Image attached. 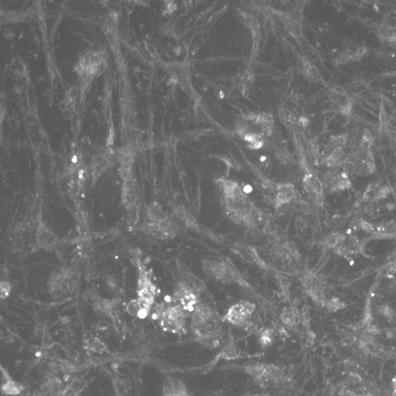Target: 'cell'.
<instances>
[{
	"instance_id": "16",
	"label": "cell",
	"mask_w": 396,
	"mask_h": 396,
	"mask_svg": "<svg viewBox=\"0 0 396 396\" xmlns=\"http://www.w3.org/2000/svg\"><path fill=\"white\" fill-rule=\"evenodd\" d=\"M113 385H114V387H115L116 392L119 396L125 395L127 391H128L127 384L123 379H117V380L113 382Z\"/></svg>"
},
{
	"instance_id": "5",
	"label": "cell",
	"mask_w": 396,
	"mask_h": 396,
	"mask_svg": "<svg viewBox=\"0 0 396 396\" xmlns=\"http://www.w3.org/2000/svg\"><path fill=\"white\" fill-rule=\"evenodd\" d=\"M37 240L40 247L44 249L51 250L57 245V238L47 227L42 225L38 229Z\"/></svg>"
},
{
	"instance_id": "12",
	"label": "cell",
	"mask_w": 396,
	"mask_h": 396,
	"mask_svg": "<svg viewBox=\"0 0 396 396\" xmlns=\"http://www.w3.org/2000/svg\"><path fill=\"white\" fill-rule=\"evenodd\" d=\"M122 199L123 203L126 207H131L136 201L134 190L132 189V187L127 183H125V187L123 189Z\"/></svg>"
},
{
	"instance_id": "8",
	"label": "cell",
	"mask_w": 396,
	"mask_h": 396,
	"mask_svg": "<svg viewBox=\"0 0 396 396\" xmlns=\"http://www.w3.org/2000/svg\"><path fill=\"white\" fill-rule=\"evenodd\" d=\"M281 319L288 326H295L301 320V315L296 308H285L281 313Z\"/></svg>"
},
{
	"instance_id": "19",
	"label": "cell",
	"mask_w": 396,
	"mask_h": 396,
	"mask_svg": "<svg viewBox=\"0 0 396 396\" xmlns=\"http://www.w3.org/2000/svg\"><path fill=\"white\" fill-rule=\"evenodd\" d=\"M301 322L302 324L304 325V326L305 327H309L310 326V314H309V310L308 308H304V309L302 310L301 314Z\"/></svg>"
},
{
	"instance_id": "11",
	"label": "cell",
	"mask_w": 396,
	"mask_h": 396,
	"mask_svg": "<svg viewBox=\"0 0 396 396\" xmlns=\"http://www.w3.org/2000/svg\"><path fill=\"white\" fill-rule=\"evenodd\" d=\"M345 237L343 234L339 232H334L329 235L325 240V245L329 248H336L338 246L345 243Z\"/></svg>"
},
{
	"instance_id": "10",
	"label": "cell",
	"mask_w": 396,
	"mask_h": 396,
	"mask_svg": "<svg viewBox=\"0 0 396 396\" xmlns=\"http://www.w3.org/2000/svg\"><path fill=\"white\" fill-rule=\"evenodd\" d=\"M4 376V381L1 387L2 392L7 395H17L20 394L23 388V386L20 383L12 380L10 375H8V377H5V375Z\"/></svg>"
},
{
	"instance_id": "1",
	"label": "cell",
	"mask_w": 396,
	"mask_h": 396,
	"mask_svg": "<svg viewBox=\"0 0 396 396\" xmlns=\"http://www.w3.org/2000/svg\"><path fill=\"white\" fill-rule=\"evenodd\" d=\"M185 311L181 305L174 307L162 305L157 310V318L165 330L174 333L179 332L185 326Z\"/></svg>"
},
{
	"instance_id": "20",
	"label": "cell",
	"mask_w": 396,
	"mask_h": 396,
	"mask_svg": "<svg viewBox=\"0 0 396 396\" xmlns=\"http://www.w3.org/2000/svg\"><path fill=\"white\" fill-rule=\"evenodd\" d=\"M261 342L263 345H269L272 341V333H270V330H266L265 332L262 333V336L260 338Z\"/></svg>"
},
{
	"instance_id": "21",
	"label": "cell",
	"mask_w": 396,
	"mask_h": 396,
	"mask_svg": "<svg viewBox=\"0 0 396 396\" xmlns=\"http://www.w3.org/2000/svg\"><path fill=\"white\" fill-rule=\"evenodd\" d=\"M379 311L381 315H383V316L385 317H388V318H390V317L392 315L391 309H390L389 307H387V306H382V307H380Z\"/></svg>"
},
{
	"instance_id": "6",
	"label": "cell",
	"mask_w": 396,
	"mask_h": 396,
	"mask_svg": "<svg viewBox=\"0 0 396 396\" xmlns=\"http://www.w3.org/2000/svg\"><path fill=\"white\" fill-rule=\"evenodd\" d=\"M296 196V191L294 186L292 184H279L277 187V194H276V206L280 207L281 206L289 203L294 199Z\"/></svg>"
},
{
	"instance_id": "17",
	"label": "cell",
	"mask_w": 396,
	"mask_h": 396,
	"mask_svg": "<svg viewBox=\"0 0 396 396\" xmlns=\"http://www.w3.org/2000/svg\"><path fill=\"white\" fill-rule=\"evenodd\" d=\"M358 228L360 230L364 231L367 233H372V234H374V232H375V229H376L372 224H370L368 221H363V220H361L358 223Z\"/></svg>"
},
{
	"instance_id": "3",
	"label": "cell",
	"mask_w": 396,
	"mask_h": 396,
	"mask_svg": "<svg viewBox=\"0 0 396 396\" xmlns=\"http://www.w3.org/2000/svg\"><path fill=\"white\" fill-rule=\"evenodd\" d=\"M255 310V304L248 301L240 302L239 304L232 306L228 311L225 319L232 324L244 326Z\"/></svg>"
},
{
	"instance_id": "14",
	"label": "cell",
	"mask_w": 396,
	"mask_h": 396,
	"mask_svg": "<svg viewBox=\"0 0 396 396\" xmlns=\"http://www.w3.org/2000/svg\"><path fill=\"white\" fill-rule=\"evenodd\" d=\"M143 308H145V307L143 305L141 301L138 299V300H133L129 302L128 306H127L126 310L127 312H128L129 315H132V316H136V315L138 316L140 311H141Z\"/></svg>"
},
{
	"instance_id": "9",
	"label": "cell",
	"mask_w": 396,
	"mask_h": 396,
	"mask_svg": "<svg viewBox=\"0 0 396 396\" xmlns=\"http://www.w3.org/2000/svg\"><path fill=\"white\" fill-rule=\"evenodd\" d=\"M374 234L378 237L384 239L396 237V221H390L379 225L375 229Z\"/></svg>"
},
{
	"instance_id": "22",
	"label": "cell",
	"mask_w": 396,
	"mask_h": 396,
	"mask_svg": "<svg viewBox=\"0 0 396 396\" xmlns=\"http://www.w3.org/2000/svg\"><path fill=\"white\" fill-rule=\"evenodd\" d=\"M387 270L390 273H396V259H394L393 262H390L389 264Z\"/></svg>"
},
{
	"instance_id": "18",
	"label": "cell",
	"mask_w": 396,
	"mask_h": 396,
	"mask_svg": "<svg viewBox=\"0 0 396 396\" xmlns=\"http://www.w3.org/2000/svg\"><path fill=\"white\" fill-rule=\"evenodd\" d=\"M0 292H1V298L2 299H6L8 296H9L10 293H11V291H12V286H11V284L8 281H3L1 282V285H0Z\"/></svg>"
},
{
	"instance_id": "7",
	"label": "cell",
	"mask_w": 396,
	"mask_h": 396,
	"mask_svg": "<svg viewBox=\"0 0 396 396\" xmlns=\"http://www.w3.org/2000/svg\"><path fill=\"white\" fill-rule=\"evenodd\" d=\"M164 396H190L184 383L178 379L169 378L163 387Z\"/></svg>"
},
{
	"instance_id": "4",
	"label": "cell",
	"mask_w": 396,
	"mask_h": 396,
	"mask_svg": "<svg viewBox=\"0 0 396 396\" xmlns=\"http://www.w3.org/2000/svg\"><path fill=\"white\" fill-rule=\"evenodd\" d=\"M353 170L356 174L361 176H368L375 170L373 162L371 160V155L365 153L364 155H360L353 162Z\"/></svg>"
},
{
	"instance_id": "13",
	"label": "cell",
	"mask_w": 396,
	"mask_h": 396,
	"mask_svg": "<svg viewBox=\"0 0 396 396\" xmlns=\"http://www.w3.org/2000/svg\"><path fill=\"white\" fill-rule=\"evenodd\" d=\"M240 356V351L237 349L236 345H227L225 349L218 355L220 359H225V360H234L238 358Z\"/></svg>"
},
{
	"instance_id": "2",
	"label": "cell",
	"mask_w": 396,
	"mask_h": 396,
	"mask_svg": "<svg viewBox=\"0 0 396 396\" xmlns=\"http://www.w3.org/2000/svg\"><path fill=\"white\" fill-rule=\"evenodd\" d=\"M246 372L260 383L276 382L282 377V371L274 364H256L247 366Z\"/></svg>"
},
{
	"instance_id": "15",
	"label": "cell",
	"mask_w": 396,
	"mask_h": 396,
	"mask_svg": "<svg viewBox=\"0 0 396 396\" xmlns=\"http://www.w3.org/2000/svg\"><path fill=\"white\" fill-rule=\"evenodd\" d=\"M326 307L329 311H337L345 308V304L338 298H332L326 302Z\"/></svg>"
},
{
	"instance_id": "23",
	"label": "cell",
	"mask_w": 396,
	"mask_h": 396,
	"mask_svg": "<svg viewBox=\"0 0 396 396\" xmlns=\"http://www.w3.org/2000/svg\"><path fill=\"white\" fill-rule=\"evenodd\" d=\"M249 396H267V395H265V394H255V395H249Z\"/></svg>"
}]
</instances>
